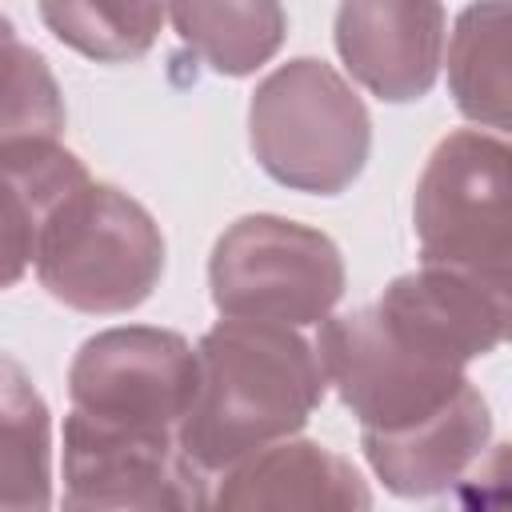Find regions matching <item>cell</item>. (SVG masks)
Segmentation results:
<instances>
[{
  "instance_id": "16",
  "label": "cell",
  "mask_w": 512,
  "mask_h": 512,
  "mask_svg": "<svg viewBox=\"0 0 512 512\" xmlns=\"http://www.w3.org/2000/svg\"><path fill=\"white\" fill-rule=\"evenodd\" d=\"M44 28L72 52L96 64H132L152 52L164 0H40Z\"/></svg>"
},
{
  "instance_id": "9",
  "label": "cell",
  "mask_w": 512,
  "mask_h": 512,
  "mask_svg": "<svg viewBox=\"0 0 512 512\" xmlns=\"http://www.w3.org/2000/svg\"><path fill=\"white\" fill-rule=\"evenodd\" d=\"M444 28L440 0H340L332 40L360 88L384 104H412L436 88Z\"/></svg>"
},
{
  "instance_id": "12",
  "label": "cell",
  "mask_w": 512,
  "mask_h": 512,
  "mask_svg": "<svg viewBox=\"0 0 512 512\" xmlns=\"http://www.w3.org/2000/svg\"><path fill=\"white\" fill-rule=\"evenodd\" d=\"M4 160V280L16 284L24 268L36 260L40 232L56 216V208L88 184V168L76 152L60 144V136H20L0 140Z\"/></svg>"
},
{
  "instance_id": "5",
  "label": "cell",
  "mask_w": 512,
  "mask_h": 512,
  "mask_svg": "<svg viewBox=\"0 0 512 512\" xmlns=\"http://www.w3.org/2000/svg\"><path fill=\"white\" fill-rule=\"evenodd\" d=\"M344 284L336 240L272 212L232 220L208 256V292L220 316L312 328L344 300Z\"/></svg>"
},
{
  "instance_id": "10",
  "label": "cell",
  "mask_w": 512,
  "mask_h": 512,
  "mask_svg": "<svg viewBox=\"0 0 512 512\" xmlns=\"http://www.w3.org/2000/svg\"><path fill=\"white\" fill-rule=\"evenodd\" d=\"M492 440V412L476 384H468L440 416L384 436H360L376 480L404 500L452 492L460 476L484 456Z\"/></svg>"
},
{
  "instance_id": "4",
  "label": "cell",
  "mask_w": 512,
  "mask_h": 512,
  "mask_svg": "<svg viewBox=\"0 0 512 512\" xmlns=\"http://www.w3.org/2000/svg\"><path fill=\"white\" fill-rule=\"evenodd\" d=\"M40 288L84 316L140 308L164 276V232L152 212L116 184H80L36 244Z\"/></svg>"
},
{
  "instance_id": "15",
  "label": "cell",
  "mask_w": 512,
  "mask_h": 512,
  "mask_svg": "<svg viewBox=\"0 0 512 512\" xmlns=\"http://www.w3.org/2000/svg\"><path fill=\"white\" fill-rule=\"evenodd\" d=\"M0 504L8 512L52 504V420L16 356L0 364Z\"/></svg>"
},
{
  "instance_id": "18",
  "label": "cell",
  "mask_w": 512,
  "mask_h": 512,
  "mask_svg": "<svg viewBox=\"0 0 512 512\" xmlns=\"http://www.w3.org/2000/svg\"><path fill=\"white\" fill-rule=\"evenodd\" d=\"M452 496L464 508H512V444H488Z\"/></svg>"
},
{
  "instance_id": "7",
  "label": "cell",
  "mask_w": 512,
  "mask_h": 512,
  "mask_svg": "<svg viewBox=\"0 0 512 512\" xmlns=\"http://www.w3.org/2000/svg\"><path fill=\"white\" fill-rule=\"evenodd\" d=\"M196 392V348L152 324H124L88 336L68 364L72 412L132 428V432H176Z\"/></svg>"
},
{
  "instance_id": "2",
  "label": "cell",
  "mask_w": 512,
  "mask_h": 512,
  "mask_svg": "<svg viewBox=\"0 0 512 512\" xmlns=\"http://www.w3.org/2000/svg\"><path fill=\"white\" fill-rule=\"evenodd\" d=\"M248 148L284 188L340 196L372 152V116L356 88L324 60L272 68L248 100Z\"/></svg>"
},
{
  "instance_id": "17",
  "label": "cell",
  "mask_w": 512,
  "mask_h": 512,
  "mask_svg": "<svg viewBox=\"0 0 512 512\" xmlns=\"http://www.w3.org/2000/svg\"><path fill=\"white\" fill-rule=\"evenodd\" d=\"M4 136L0 140H20V136H60L64 128V96L44 64V56L12 32L4 20Z\"/></svg>"
},
{
  "instance_id": "11",
  "label": "cell",
  "mask_w": 512,
  "mask_h": 512,
  "mask_svg": "<svg viewBox=\"0 0 512 512\" xmlns=\"http://www.w3.org/2000/svg\"><path fill=\"white\" fill-rule=\"evenodd\" d=\"M216 508H372L368 480L352 460L316 440H276L220 472Z\"/></svg>"
},
{
  "instance_id": "13",
  "label": "cell",
  "mask_w": 512,
  "mask_h": 512,
  "mask_svg": "<svg viewBox=\"0 0 512 512\" xmlns=\"http://www.w3.org/2000/svg\"><path fill=\"white\" fill-rule=\"evenodd\" d=\"M448 92L464 120L512 136V0H472L448 40Z\"/></svg>"
},
{
  "instance_id": "3",
  "label": "cell",
  "mask_w": 512,
  "mask_h": 512,
  "mask_svg": "<svg viewBox=\"0 0 512 512\" xmlns=\"http://www.w3.org/2000/svg\"><path fill=\"white\" fill-rule=\"evenodd\" d=\"M316 352L360 436L416 428L440 416L472 380L468 364L388 312L380 300L320 320Z\"/></svg>"
},
{
  "instance_id": "14",
  "label": "cell",
  "mask_w": 512,
  "mask_h": 512,
  "mask_svg": "<svg viewBox=\"0 0 512 512\" xmlns=\"http://www.w3.org/2000/svg\"><path fill=\"white\" fill-rule=\"evenodd\" d=\"M180 44L216 76H252L264 68L284 36L288 16L280 0H164Z\"/></svg>"
},
{
  "instance_id": "8",
  "label": "cell",
  "mask_w": 512,
  "mask_h": 512,
  "mask_svg": "<svg viewBox=\"0 0 512 512\" xmlns=\"http://www.w3.org/2000/svg\"><path fill=\"white\" fill-rule=\"evenodd\" d=\"M208 472L176 432H132L64 416V508H172L212 504Z\"/></svg>"
},
{
  "instance_id": "1",
  "label": "cell",
  "mask_w": 512,
  "mask_h": 512,
  "mask_svg": "<svg viewBox=\"0 0 512 512\" xmlns=\"http://www.w3.org/2000/svg\"><path fill=\"white\" fill-rule=\"evenodd\" d=\"M324 392L316 340L288 324L224 316L196 344V392L180 420V444L208 476H220L236 460L296 436Z\"/></svg>"
},
{
  "instance_id": "6",
  "label": "cell",
  "mask_w": 512,
  "mask_h": 512,
  "mask_svg": "<svg viewBox=\"0 0 512 512\" xmlns=\"http://www.w3.org/2000/svg\"><path fill=\"white\" fill-rule=\"evenodd\" d=\"M420 264L500 272L512 268V136L448 132L412 196Z\"/></svg>"
}]
</instances>
